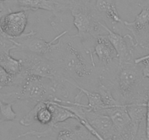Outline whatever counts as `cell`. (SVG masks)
Returning a JSON list of instances; mask_svg holds the SVG:
<instances>
[{
	"label": "cell",
	"mask_w": 149,
	"mask_h": 140,
	"mask_svg": "<svg viewBox=\"0 0 149 140\" xmlns=\"http://www.w3.org/2000/svg\"><path fill=\"white\" fill-rule=\"evenodd\" d=\"M67 33V30L61 31L52 40L47 42L42 38L37 37L35 31H30L28 34H24L20 37L14 39L18 43V48L15 50L45 56L51 51L54 42Z\"/></svg>",
	"instance_id": "cell-5"
},
{
	"label": "cell",
	"mask_w": 149,
	"mask_h": 140,
	"mask_svg": "<svg viewBox=\"0 0 149 140\" xmlns=\"http://www.w3.org/2000/svg\"><path fill=\"white\" fill-rule=\"evenodd\" d=\"M91 140H98V139H97V138H96V137H94V138H93V139H91Z\"/></svg>",
	"instance_id": "cell-22"
},
{
	"label": "cell",
	"mask_w": 149,
	"mask_h": 140,
	"mask_svg": "<svg viewBox=\"0 0 149 140\" xmlns=\"http://www.w3.org/2000/svg\"><path fill=\"white\" fill-rule=\"evenodd\" d=\"M141 66L142 74L144 78L149 79V58L148 59H145L139 63Z\"/></svg>",
	"instance_id": "cell-19"
},
{
	"label": "cell",
	"mask_w": 149,
	"mask_h": 140,
	"mask_svg": "<svg viewBox=\"0 0 149 140\" xmlns=\"http://www.w3.org/2000/svg\"><path fill=\"white\" fill-rule=\"evenodd\" d=\"M80 120L86 121L104 140H113L116 134V128L110 117L98 111L84 107V117Z\"/></svg>",
	"instance_id": "cell-9"
},
{
	"label": "cell",
	"mask_w": 149,
	"mask_h": 140,
	"mask_svg": "<svg viewBox=\"0 0 149 140\" xmlns=\"http://www.w3.org/2000/svg\"><path fill=\"white\" fill-rule=\"evenodd\" d=\"M57 140H91L94 136L79 121L58 123L55 125Z\"/></svg>",
	"instance_id": "cell-12"
},
{
	"label": "cell",
	"mask_w": 149,
	"mask_h": 140,
	"mask_svg": "<svg viewBox=\"0 0 149 140\" xmlns=\"http://www.w3.org/2000/svg\"><path fill=\"white\" fill-rule=\"evenodd\" d=\"M0 34H2V31H0Z\"/></svg>",
	"instance_id": "cell-24"
},
{
	"label": "cell",
	"mask_w": 149,
	"mask_h": 140,
	"mask_svg": "<svg viewBox=\"0 0 149 140\" xmlns=\"http://www.w3.org/2000/svg\"><path fill=\"white\" fill-rule=\"evenodd\" d=\"M53 1L58 2V3H60V4H62V5H65V6H67V8H68L69 5H70V2H71L72 0H53Z\"/></svg>",
	"instance_id": "cell-20"
},
{
	"label": "cell",
	"mask_w": 149,
	"mask_h": 140,
	"mask_svg": "<svg viewBox=\"0 0 149 140\" xmlns=\"http://www.w3.org/2000/svg\"><path fill=\"white\" fill-rule=\"evenodd\" d=\"M13 76L8 73L2 66H0V89L13 86Z\"/></svg>",
	"instance_id": "cell-18"
},
{
	"label": "cell",
	"mask_w": 149,
	"mask_h": 140,
	"mask_svg": "<svg viewBox=\"0 0 149 140\" xmlns=\"http://www.w3.org/2000/svg\"><path fill=\"white\" fill-rule=\"evenodd\" d=\"M86 1H87V2H91V0H86Z\"/></svg>",
	"instance_id": "cell-23"
},
{
	"label": "cell",
	"mask_w": 149,
	"mask_h": 140,
	"mask_svg": "<svg viewBox=\"0 0 149 140\" xmlns=\"http://www.w3.org/2000/svg\"><path fill=\"white\" fill-rule=\"evenodd\" d=\"M94 7L103 19L108 20L112 24H123V20L117 10L115 0H96Z\"/></svg>",
	"instance_id": "cell-14"
},
{
	"label": "cell",
	"mask_w": 149,
	"mask_h": 140,
	"mask_svg": "<svg viewBox=\"0 0 149 140\" xmlns=\"http://www.w3.org/2000/svg\"><path fill=\"white\" fill-rule=\"evenodd\" d=\"M90 53L97 57L98 64L97 67L102 72L108 69L110 66L118 62V55L107 35L99 36L95 40L90 51Z\"/></svg>",
	"instance_id": "cell-8"
},
{
	"label": "cell",
	"mask_w": 149,
	"mask_h": 140,
	"mask_svg": "<svg viewBox=\"0 0 149 140\" xmlns=\"http://www.w3.org/2000/svg\"><path fill=\"white\" fill-rule=\"evenodd\" d=\"M96 91L99 93V94L100 95L102 100V102L105 105L106 108L113 107L121 105L114 98L113 95L112 94V91H110V88L107 85H104V83H102L101 80H100V83H99L98 86H97Z\"/></svg>",
	"instance_id": "cell-16"
},
{
	"label": "cell",
	"mask_w": 149,
	"mask_h": 140,
	"mask_svg": "<svg viewBox=\"0 0 149 140\" xmlns=\"http://www.w3.org/2000/svg\"><path fill=\"white\" fill-rule=\"evenodd\" d=\"M107 31V37L113 46L118 55L119 64L128 62H134V51L137 48L134 38L130 34H127L125 36H121V34H117L105 26Z\"/></svg>",
	"instance_id": "cell-7"
},
{
	"label": "cell",
	"mask_w": 149,
	"mask_h": 140,
	"mask_svg": "<svg viewBox=\"0 0 149 140\" xmlns=\"http://www.w3.org/2000/svg\"><path fill=\"white\" fill-rule=\"evenodd\" d=\"M140 13L132 22L124 21L123 24L132 33L137 48L149 49V5H138Z\"/></svg>",
	"instance_id": "cell-4"
},
{
	"label": "cell",
	"mask_w": 149,
	"mask_h": 140,
	"mask_svg": "<svg viewBox=\"0 0 149 140\" xmlns=\"http://www.w3.org/2000/svg\"><path fill=\"white\" fill-rule=\"evenodd\" d=\"M73 18V24L78 30L74 36L79 38L90 52L95 40L107 35L105 21L94 5L86 0H72L68 6Z\"/></svg>",
	"instance_id": "cell-2"
},
{
	"label": "cell",
	"mask_w": 149,
	"mask_h": 140,
	"mask_svg": "<svg viewBox=\"0 0 149 140\" xmlns=\"http://www.w3.org/2000/svg\"><path fill=\"white\" fill-rule=\"evenodd\" d=\"M13 103H8L0 99V123L14 121L17 115L13 110Z\"/></svg>",
	"instance_id": "cell-17"
},
{
	"label": "cell",
	"mask_w": 149,
	"mask_h": 140,
	"mask_svg": "<svg viewBox=\"0 0 149 140\" xmlns=\"http://www.w3.org/2000/svg\"><path fill=\"white\" fill-rule=\"evenodd\" d=\"M27 24V11H10L5 14L0 21V31L8 37L16 39L24 34Z\"/></svg>",
	"instance_id": "cell-6"
},
{
	"label": "cell",
	"mask_w": 149,
	"mask_h": 140,
	"mask_svg": "<svg viewBox=\"0 0 149 140\" xmlns=\"http://www.w3.org/2000/svg\"><path fill=\"white\" fill-rule=\"evenodd\" d=\"M72 86H74V88H76L77 89L81 91L84 94V95L86 96L88 102L86 105L83 104V106L84 107L94 111H100L103 109H106V107L104 103L102 102L101 96L97 91H89V90L82 88V87L79 86L78 85H74Z\"/></svg>",
	"instance_id": "cell-15"
},
{
	"label": "cell",
	"mask_w": 149,
	"mask_h": 140,
	"mask_svg": "<svg viewBox=\"0 0 149 140\" xmlns=\"http://www.w3.org/2000/svg\"><path fill=\"white\" fill-rule=\"evenodd\" d=\"M8 12H9V11H7V10H0V21H1V20H2V17L4 16V15H5V14H7Z\"/></svg>",
	"instance_id": "cell-21"
},
{
	"label": "cell",
	"mask_w": 149,
	"mask_h": 140,
	"mask_svg": "<svg viewBox=\"0 0 149 140\" xmlns=\"http://www.w3.org/2000/svg\"><path fill=\"white\" fill-rule=\"evenodd\" d=\"M98 112L110 117L116 128L117 135H124L127 134L137 135L138 128H135L132 124L131 118L127 112L126 105L106 108Z\"/></svg>",
	"instance_id": "cell-10"
},
{
	"label": "cell",
	"mask_w": 149,
	"mask_h": 140,
	"mask_svg": "<svg viewBox=\"0 0 149 140\" xmlns=\"http://www.w3.org/2000/svg\"><path fill=\"white\" fill-rule=\"evenodd\" d=\"M17 52L21 54L18 59L21 61V70L18 75L13 76V86L20 85L30 76L43 77L57 82H67L53 63L46 57L21 51H17Z\"/></svg>",
	"instance_id": "cell-3"
},
{
	"label": "cell",
	"mask_w": 149,
	"mask_h": 140,
	"mask_svg": "<svg viewBox=\"0 0 149 140\" xmlns=\"http://www.w3.org/2000/svg\"><path fill=\"white\" fill-rule=\"evenodd\" d=\"M45 57L53 63L67 83L96 91L102 70L97 67L94 56L79 38L64 34Z\"/></svg>",
	"instance_id": "cell-1"
},
{
	"label": "cell",
	"mask_w": 149,
	"mask_h": 140,
	"mask_svg": "<svg viewBox=\"0 0 149 140\" xmlns=\"http://www.w3.org/2000/svg\"><path fill=\"white\" fill-rule=\"evenodd\" d=\"M18 48V43L14 39L0 34V66L13 76L18 75L21 70V61L11 55L10 51Z\"/></svg>",
	"instance_id": "cell-11"
},
{
	"label": "cell",
	"mask_w": 149,
	"mask_h": 140,
	"mask_svg": "<svg viewBox=\"0 0 149 140\" xmlns=\"http://www.w3.org/2000/svg\"><path fill=\"white\" fill-rule=\"evenodd\" d=\"M21 10L37 11L42 10L52 12L58 18H61V13L67 10L68 8L65 5L53 0H13Z\"/></svg>",
	"instance_id": "cell-13"
}]
</instances>
